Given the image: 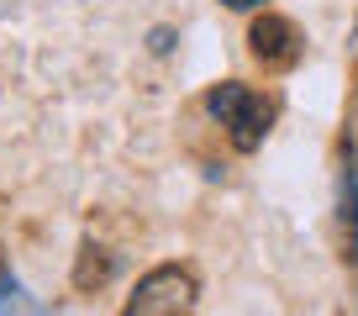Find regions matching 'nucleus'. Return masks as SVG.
<instances>
[{"label":"nucleus","mask_w":358,"mask_h":316,"mask_svg":"<svg viewBox=\"0 0 358 316\" xmlns=\"http://www.w3.org/2000/svg\"><path fill=\"white\" fill-rule=\"evenodd\" d=\"M206 111L227 127V137H232L237 153H253V148L268 137V122H274V106H268L253 85H243V79L211 85V90H206Z\"/></svg>","instance_id":"f257e3e1"},{"label":"nucleus","mask_w":358,"mask_h":316,"mask_svg":"<svg viewBox=\"0 0 358 316\" xmlns=\"http://www.w3.org/2000/svg\"><path fill=\"white\" fill-rule=\"evenodd\" d=\"M190 306H195V274L185 264H158L137 280L122 316H190Z\"/></svg>","instance_id":"f03ea898"},{"label":"nucleus","mask_w":358,"mask_h":316,"mask_svg":"<svg viewBox=\"0 0 358 316\" xmlns=\"http://www.w3.org/2000/svg\"><path fill=\"white\" fill-rule=\"evenodd\" d=\"M248 43H253V58H258V64H268V69H290L295 58L306 53L295 22H290V16H274V11H264V22H253Z\"/></svg>","instance_id":"7ed1b4c3"},{"label":"nucleus","mask_w":358,"mask_h":316,"mask_svg":"<svg viewBox=\"0 0 358 316\" xmlns=\"http://www.w3.org/2000/svg\"><path fill=\"white\" fill-rule=\"evenodd\" d=\"M337 206H343V248H348V264H358V164H353V148L343 153Z\"/></svg>","instance_id":"20e7f679"},{"label":"nucleus","mask_w":358,"mask_h":316,"mask_svg":"<svg viewBox=\"0 0 358 316\" xmlns=\"http://www.w3.org/2000/svg\"><path fill=\"white\" fill-rule=\"evenodd\" d=\"M0 316H43V311L32 306V295H27L6 269H0Z\"/></svg>","instance_id":"39448f33"},{"label":"nucleus","mask_w":358,"mask_h":316,"mask_svg":"<svg viewBox=\"0 0 358 316\" xmlns=\"http://www.w3.org/2000/svg\"><path fill=\"white\" fill-rule=\"evenodd\" d=\"M222 6H232V11H253V6H264V0H222Z\"/></svg>","instance_id":"423d86ee"}]
</instances>
